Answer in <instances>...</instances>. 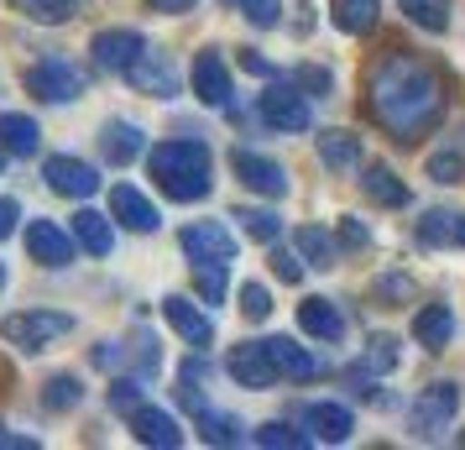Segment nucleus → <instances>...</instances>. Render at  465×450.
Returning <instances> with one entry per match:
<instances>
[{"label": "nucleus", "mask_w": 465, "mask_h": 450, "mask_svg": "<svg viewBox=\"0 0 465 450\" xmlns=\"http://www.w3.org/2000/svg\"><path fill=\"white\" fill-rule=\"evenodd\" d=\"M252 440H256V445H267V450H303V445H314V440H309V429H293V425H262Z\"/></svg>", "instance_id": "35"}, {"label": "nucleus", "mask_w": 465, "mask_h": 450, "mask_svg": "<svg viewBox=\"0 0 465 450\" xmlns=\"http://www.w3.org/2000/svg\"><path fill=\"white\" fill-rule=\"evenodd\" d=\"M131 362H136V372H157V345H152L147 330L131 335Z\"/></svg>", "instance_id": "44"}, {"label": "nucleus", "mask_w": 465, "mask_h": 450, "mask_svg": "<svg viewBox=\"0 0 465 450\" xmlns=\"http://www.w3.org/2000/svg\"><path fill=\"white\" fill-rule=\"evenodd\" d=\"M241 315H246L252 325H262L267 315H272V294H267L262 283H246V288H241Z\"/></svg>", "instance_id": "41"}, {"label": "nucleus", "mask_w": 465, "mask_h": 450, "mask_svg": "<svg viewBox=\"0 0 465 450\" xmlns=\"http://www.w3.org/2000/svg\"><path fill=\"white\" fill-rule=\"evenodd\" d=\"M231 168H235V178H241L252 194H267V199H282V194H288V173L277 168L272 157H262V152L235 147L231 152Z\"/></svg>", "instance_id": "13"}, {"label": "nucleus", "mask_w": 465, "mask_h": 450, "mask_svg": "<svg viewBox=\"0 0 465 450\" xmlns=\"http://www.w3.org/2000/svg\"><path fill=\"white\" fill-rule=\"evenodd\" d=\"M235 5L252 26H277V11H282V0H235Z\"/></svg>", "instance_id": "43"}, {"label": "nucleus", "mask_w": 465, "mask_h": 450, "mask_svg": "<svg viewBox=\"0 0 465 450\" xmlns=\"http://www.w3.org/2000/svg\"><path fill=\"white\" fill-rule=\"evenodd\" d=\"M0 147L11 152V157H37V147H43V131H37V121H32V115H22V110H5V115H0Z\"/></svg>", "instance_id": "25"}, {"label": "nucleus", "mask_w": 465, "mask_h": 450, "mask_svg": "<svg viewBox=\"0 0 465 450\" xmlns=\"http://www.w3.org/2000/svg\"><path fill=\"white\" fill-rule=\"evenodd\" d=\"M126 85L142 89V95H157V100H173L183 79H178V64H173L168 53H152V47H147V53L126 68Z\"/></svg>", "instance_id": "11"}, {"label": "nucleus", "mask_w": 465, "mask_h": 450, "mask_svg": "<svg viewBox=\"0 0 465 450\" xmlns=\"http://www.w3.org/2000/svg\"><path fill=\"white\" fill-rule=\"evenodd\" d=\"M231 5H235V0H231Z\"/></svg>", "instance_id": "52"}, {"label": "nucleus", "mask_w": 465, "mask_h": 450, "mask_svg": "<svg viewBox=\"0 0 465 450\" xmlns=\"http://www.w3.org/2000/svg\"><path fill=\"white\" fill-rule=\"evenodd\" d=\"M361 194L381 205V210H402L408 205V184H402L398 173L387 168V163H371V168H361Z\"/></svg>", "instance_id": "21"}, {"label": "nucleus", "mask_w": 465, "mask_h": 450, "mask_svg": "<svg viewBox=\"0 0 465 450\" xmlns=\"http://www.w3.org/2000/svg\"><path fill=\"white\" fill-rule=\"evenodd\" d=\"M199 435H204V445H246V425L235 419V414H220V408H199Z\"/></svg>", "instance_id": "29"}, {"label": "nucleus", "mask_w": 465, "mask_h": 450, "mask_svg": "<svg viewBox=\"0 0 465 450\" xmlns=\"http://www.w3.org/2000/svg\"><path fill=\"white\" fill-rule=\"evenodd\" d=\"M0 288H5V267H0Z\"/></svg>", "instance_id": "51"}, {"label": "nucleus", "mask_w": 465, "mask_h": 450, "mask_svg": "<svg viewBox=\"0 0 465 450\" xmlns=\"http://www.w3.org/2000/svg\"><path fill=\"white\" fill-rule=\"evenodd\" d=\"M11 5H16L22 16H32V22H43V26H58L79 11V0H11Z\"/></svg>", "instance_id": "33"}, {"label": "nucleus", "mask_w": 465, "mask_h": 450, "mask_svg": "<svg viewBox=\"0 0 465 450\" xmlns=\"http://www.w3.org/2000/svg\"><path fill=\"white\" fill-rule=\"evenodd\" d=\"M298 325H303V335H314V341L335 345L345 335V315H340L330 299H303L298 304Z\"/></svg>", "instance_id": "22"}, {"label": "nucleus", "mask_w": 465, "mask_h": 450, "mask_svg": "<svg viewBox=\"0 0 465 450\" xmlns=\"http://www.w3.org/2000/svg\"><path fill=\"white\" fill-rule=\"evenodd\" d=\"M68 330H74V315H64V309H16L0 320V341L16 351H47Z\"/></svg>", "instance_id": "3"}, {"label": "nucleus", "mask_w": 465, "mask_h": 450, "mask_svg": "<svg viewBox=\"0 0 465 450\" xmlns=\"http://www.w3.org/2000/svg\"><path fill=\"white\" fill-rule=\"evenodd\" d=\"M225 372H231L241 387H252V393H267V387H277V362L267 356V345L262 341H246V345H235L231 356H225Z\"/></svg>", "instance_id": "9"}, {"label": "nucleus", "mask_w": 465, "mask_h": 450, "mask_svg": "<svg viewBox=\"0 0 465 450\" xmlns=\"http://www.w3.org/2000/svg\"><path fill=\"white\" fill-rule=\"evenodd\" d=\"M214 157L204 142H193V136H173L163 147L152 152V178H157V189L178 199V205H193V199H204L214 189Z\"/></svg>", "instance_id": "2"}, {"label": "nucleus", "mask_w": 465, "mask_h": 450, "mask_svg": "<svg viewBox=\"0 0 465 450\" xmlns=\"http://www.w3.org/2000/svg\"><path fill=\"white\" fill-rule=\"evenodd\" d=\"M68 231H74V241L84 246L89 257H110V246H115V225H110L100 210H79Z\"/></svg>", "instance_id": "27"}, {"label": "nucleus", "mask_w": 465, "mask_h": 450, "mask_svg": "<svg viewBox=\"0 0 465 450\" xmlns=\"http://www.w3.org/2000/svg\"><path fill=\"white\" fill-rule=\"evenodd\" d=\"M366 241H371V231L361 225L356 215H345V220H340V246H351V252H361Z\"/></svg>", "instance_id": "45"}, {"label": "nucleus", "mask_w": 465, "mask_h": 450, "mask_svg": "<svg viewBox=\"0 0 465 450\" xmlns=\"http://www.w3.org/2000/svg\"><path fill=\"white\" fill-rule=\"evenodd\" d=\"M241 64L252 68V74H272V64H267V58H262V53H241Z\"/></svg>", "instance_id": "49"}, {"label": "nucleus", "mask_w": 465, "mask_h": 450, "mask_svg": "<svg viewBox=\"0 0 465 450\" xmlns=\"http://www.w3.org/2000/svg\"><path fill=\"white\" fill-rule=\"evenodd\" d=\"M392 366H398V341H392V335H377V341L366 345V356L351 366V377L366 383V377H381V372H392Z\"/></svg>", "instance_id": "31"}, {"label": "nucleus", "mask_w": 465, "mask_h": 450, "mask_svg": "<svg viewBox=\"0 0 465 450\" xmlns=\"http://www.w3.org/2000/svg\"><path fill=\"white\" fill-rule=\"evenodd\" d=\"M16 220H22V210H16V199H0V241L16 231Z\"/></svg>", "instance_id": "46"}, {"label": "nucleus", "mask_w": 465, "mask_h": 450, "mask_svg": "<svg viewBox=\"0 0 465 450\" xmlns=\"http://www.w3.org/2000/svg\"><path fill=\"white\" fill-rule=\"evenodd\" d=\"M319 163L324 168H356L361 163V136H351V131H319Z\"/></svg>", "instance_id": "28"}, {"label": "nucleus", "mask_w": 465, "mask_h": 450, "mask_svg": "<svg viewBox=\"0 0 465 450\" xmlns=\"http://www.w3.org/2000/svg\"><path fill=\"white\" fill-rule=\"evenodd\" d=\"M293 425L309 429V440H319V445H340V440H351L356 419L345 404H303L293 408Z\"/></svg>", "instance_id": "7"}, {"label": "nucleus", "mask_w": 465, "mask_h": 450, "mask_svg": "<svg viewBox=\"0 0 465 450\" xmlns=\"http://www.w3.org/2000/svg\"><path fill=\"white\" fill-rule=\"evenodd\" d=\"M0 445L5 450H32L37 440H26V435H5V429H0Z\"/></svg>", "instance_id": "48"}, {"label": "nucleus", "mask_w": 465, "mask_h": 450, "mask_svg": "<svg viewBox=\"0 0 465 450\" xmlns=\"http://www.w3.org/2000/svg\"><path fill=\"white\" fill-rule=\"evenodd\" d=\"M429 178H434V184H460L465 178V157H455V152L429 157Z\"/></svg>", "instance_id": "42"}, {"label": "nucleus", "mask_w": 465, "mask_h": 450, "mask_svg": "<svg viewBox=\"0 0 465 450\" xmlns=\"http://www.w3.org/2000/svg\"><path fill=\"white\" fill-rule=\"evenodd\" d=\"M267 262H272V278L277 283H303V267H309V262L298 257V246L288 252V246H277V241H272V257H267Z\"/></svg>", "instance_id": "39"}, {"label": "nucleus", "mask_w": 465, "mask_h": 450, "mask_svg": "<svg viewBox=\"0 0 465 450\" xmlns=\"http://www.w3.org/2000/svg\"><path fill=\"white\" fill-rule=\"evenodd\" d=\"M455 408H460V383H429L408 408V429L419 440H444L455 425Z\"/></svg>", "instance_id": "4"}, {"label": "nucleus", "mask_w": 465, "mask_h": 450, "mask_svg": "<svg viewBox=\"0 0 465 450\" xmlns=\"http://www.w3.org/2000/svg\"><path fill=\"white\" fill-rule=\"evenodd\" d=\"M381 16L377 0H330V22L340 26V32H371Z\"/></svg>", "instance_id": "30"}, {"label": "nucleus", "mask_w": 465, "mask_h": 450, "mask_svg": "<svg viewBox=\"0 0 465 450\" xmlns=\"http://www.w3.org/2000/svg\"><path fill=\"white\" fill-rule=\"evenodd\" d=\"M74 246H79L74 231H64L58 220H43V215H37V220L26 225V252H32V262H43V267H68V262H74Z\"/></svg>", "instance_id": "12"}, {"label": "nucleus", "mask_w": 465, "mask_h": 450, "mask_svg": "<svg viewBox=\"0 0 465 450\" xmlns=\"http://www.w3.org/2000/svg\"><path fill=\"white\" fill-rule=\"evenodd\" d=\"M110 408H115V414H136V408H142V383H136V377H115V383H110Z\"/></svg>", "instance_id": "40"}, {"label": "nucleus", "mask_w": 465, "mask_h": 450, "mask_svg": "<svg viewBox=\"0 0 465 450\" xmlns=\"http://www.w3.org/2000/svg\"><path fill=\"white\" fill-rule=\"evenodd\" d=\"M402 16L423 32H444L450 26V0H402Z\"/></svg>", "instance_id": "32"}, {"label": "nucleus", "mask_w": 465, "mask_h": 450, "mask_svg": "<svg viewBox=\"0 0 465 450\" xmlns=\"http://www.w3.org/2000/svg\"><path fill=\"white\" fill-rule=\"evenodd\" d=\"M413 341L423 351H444V345L455 341V309L450 304H423L419 315H413Z\"/></svg>", "instance_id": "20"}, {"label": "nucleus", "mask_w": 465, "mask_h": 450, "mask_svg": "<svg viewBox=\"0 0 465 450\" xmlns=\"http://www.w3.org/2000/svg\"><path fill=\"white\" fill-rule=\"evenodd\" d=\"M288 85H298L309 100H319V95H330V89H335V74H330V68H319V64H298L293 74H288Z\"/></svg>", "instance_id": "37"}, {"label": "nucleus", "mask_w": 465, "mask_h": 450, "mask_svg": "<svg viewBox=\"0 0 465 450\" xmlns=\"http://www.w3.org/2000/svg\"><path fill=\"white\" fill-rule=\"evenodd\" d=\"M142 126H131V121H105V131H100V152H105V163H115V168H126V163H136L142 157Z\"/></svg>", "instance_id": "23"}, {"label": "nucleus", "mask_w": 465, "mask_h": 450, "mask_svg": "<svg viewBox=\"0 0 465 450\" xmlns=\"http://www.w3.org/2000/svg\"><path fill=\"white\" fill-rule=\"evenodd\" d=\"M178 246L189 252V262H231L235 257V236L220 220H193L178 231Z\"/></svg>", "instance_id": "10"}, {"label": "nucleus", "mask_w": 465, "mask_h": 450, "mask_svg": "<svg viewBox=\"0 0 465 450\" xmlns=\"http://www.w3.org/2000/svg\"><path fill=\"white\" fill-rule=\"evenodd\" d=\"M193 95H199L210 110L231 105V74H225V58H220L214 47H204V53L193 58Z\"/></svg>", "instance_id": "15"}, {"label": "nucleus", "mask_w": 465, "mask_h": 450, "mask_svg": "<svg viewBox=\"0 0 465 450\" xmlns=\"http://www.w3.org/2000/svg\"><path fill=\"white\" fill-rule=\"evenodd\" d=\"M163 320H168L189 345H210L214 341V320L193 299H183V294H168V299H163Z\"/></svg>", "instance_id": "17"}, {"label": "nucleus", "mask_w": 465, "mask_h": 450, "mask_svg": "<svg viewBox=\"0 0 465 450\" xmlns=\"http://www.w3.org/2000/svg\"><path fill=\"white\" fill-rule=\"evenodd\" d=\"M152 5H157L163 16H183V11H189L193 0H152Z\"/></svg>", "instance_id": "47"}, {"label": "nucleus", "mask_w": 465, "mask_h": 450, "mask_svg": "<svg viewBox=\"0 0 465 450\" xmlns=\"http://www.w3.org/2000/svg\"><path fill=\"white\" fill-rule=\"evenodd\" d=\"M5 157H11V152H5V147H0V168H5Z\"/></svg>", "instance_id": "50"}, {"label": "nucleus", "mask_w": 465, "mask_h": 450, "mask_svg": "<svg viewBox=\"0 0 465 450\" xmlns=\"http://www.w3.org/2000/svg\"><path fill=\"white\" fill-rule=\"evenodd\" d=\"M262 345H267V356L277 362V372H282V377H293V383H309V377L324 372V362H319L314 351H303V345L288 341V335H267Z\"/></svg>", "instance_id": "18"}, {"label": "nucleus", "mask_w": 465, "mask_h": 450, "mask_svg": "<svg viewBox=\"0 0 465 450\" xmlns=\"http://www.w3.org/2000/svg\"><path fill=\"white\" fill-rule=\"evenodd\" d=\"M262 121L272 131H309V95L298 85H272L267 95H262Z\"/></svg>", "instance_id": "8"}, {"label": "nucleus", "mask_w": 465, "mask_h": 450, "mask_svg": "<svg viewBox=\"0 0 465 450\" xmlns=\"http://www.w3.org/2000/svg\"><path fill=\"white\" fill-rule=\"evenodd\" d=\"M419 241L423 246H465V215L460 210H423L419 220Z\"/></svg>", "instance_id": "24"}, {"label": "nucleus", "mask_w": 465, "mask_h": 450, "mask_svg": "<svg viewBox=\"0 0 465 450\" xmlns=\"http://www.w3.org/2000/svg\"><path fill=\"white\" fill-rule=\"evenodd\" d=\"M110 215H115L126 231H136V236L157 231V210H152V199L147 194H136L131 184H115V189H110Z\"/></svg>", "instance_id": "19"}, {"label": "nucleus", "mask_w": 465, "mask_h": 450, "mask_svg": "<svg viewBox=\"0 0 465 450\" xmlns=\"http://www.w3.org/2000/svg\"><path fill=\"white\" fill-rule=\"evenodd\" d=\"M89 53H94V64H100V68H110V74H126V68L147 53V37H142L136 26H105V32H94Z\"/></svg>", "instance_id": "6"}, {"label": "nucleus", "mask_w": 465, "mask_h": 450, "mask_svg": "<svg viewBox=\"0 0 465 450\" xmlns=\"http://www.w3.org/2000/svg\"><path fill=\"white\" fill-rule=\"evenodd\" d=\"M131 435H136L142 445H157V450H178L183 445L178 419H173L168 408H157V404H142L136 414H131Z\"/></svg>", "instance_id": "16"}, {"label": "nucleus", "mask_w": 465, "mask_h": 450, "mask_svg": "<svg viewBox=\"0 0 465 450\" xmlns=\"http://www.w3.org/2000/svg\"><path fill=\"white\" fill-rule=\"evenodd\" d=\"M293 246H298V257L309 262V267H319V273H330V267L340 262V241L330 236L324 225H298Z\"/></svg>", "instance_id": "26"}, {"label": "nucleus", "mask_w": 465, "mask_h": 450, "mask_svg": "<svg viewBox=\"0 0 465 450\" xmlns=\"http://www.w3.org/2000/svg\"><path fill=\"white\" fill-rule=\"evenodd\" d=\"M231 220H241V231H246L252 241H267V246H272V241L282 236V220H277L272 210H246V205H241V210H235Z\"/></svg>", "instance_id": "34"}, {"label": "nucleus", "mask_w": 465, "mask_h": 450, "mask_svg": "<svg viewBox=\"0 0 465 450\" xmlns=\"http://www.w3.org/2000/svg\"><path fill=\"white\" fill-rule=\"evenodd\" d=\"M26 89H32L37 100H47V105H68V100H79V95L89 89V79H84L79 64H68V58L53 53V58L26 68Z\"/></svg>", "instance_id": "5"}, {"label": "nucleus", "mask_w": 465, "mask_h": 450, "mask_svg": "<svg viewBox=\"0 0 465 450\" xmlns=\"http://www.w3.org/2000/svg\"><path fill=\"white\" fill-rule=\"evenodd\" d=\"M79 398H84L79 377H53V383L43 387V404L53 408V414H64V408H79Z\"/></svg>", "instance_id": "38"}, {"label": "nucleus", "mask_w": 465, "mask_h": 450, "mask_svg": "<svg viewBox=\"0 0 465 450\" xmlns=\"http://www.w3.org/2000/svg\"><path fill=\"white\" fill-rule=\"evenodd\" d=\"M193 288L204 304L225 299V262H193Z\"/></svg>", "instance_id": "36"}, {"label": "nucleus", "mask_w": 465, "mask_h": 450, "mask_svg": "<svg viewBox=\"0 0 465 450\" xmlns=\"http://www.w3.org/2000/svg\"><path fill=\"white\" fill-rule=\"evenodd\" d=\"M366 110L377 115L398 142H413L444 115V79L434 64H423L413 53H387L366 74Z\"/></svg>", "instance_id": "1"}, {"label": "nucleus", "mask_w": 465, "mask_h": 450, "mask_svg": "<svg viewBox=\"0 0 465 450\" xmlns=\"http://www.w3.org/2000/svg\"><path fill=\"white\" fill-rule=\"evenodd\" d=\"M43 178L53 194H64V199H89V194L100 189V173L79 163V157H47L43 163Z\"/></svg>", "instance_id": "14"}]
</instances>
